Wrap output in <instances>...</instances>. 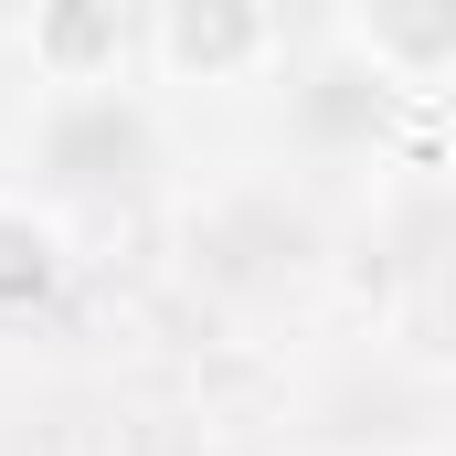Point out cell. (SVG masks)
Instances as JSON below:
<instances>
[{
  "label": "cell",
  "instance_id": "1",
  "mask_svg": "<svg viewBox=\"0 0 456 456\" xmlns=\"http://www.w3.org/2000/svg\"><path fill=\"white\" fill-rule=\"evenodd\" d=\"M287 53V21L265 0H159L138 11V64L159 86H255Z\"/></svg>",
  "mask_w": 456,
  "mask_h": 456
},
{
  "label": "cell",
  "instance_id": "2",
  "mask_svg": "<svg viewBox=\"0 0 456 456\" xmlns=\"http://www.w3.org/2000/svg\"><path fill=\"white\" fill-rule=\"evenodd\" d=\"M21 53H32L43 86H75V96L117 86L138 64V11H117V0H53V11L21 21Z\"/></svg>",
  "mask_w": 456,
  "mask_h": 456
},
{
  "label": "cell",
  "instance_id": "3",
  "mask_svg": "<svg viewBox=\"0 0 456 456\" xmlns=\"http://www.w3.org/2000/svg\"><path fill=\"white\" fill-rule=\"evenodd\" d=\"M340 43L371 53V86H393V96L425 107V96L446 86V64H456V11H446V0H414V11H350Z\"/></svg>",
  "mask_w": 456,
  "mask_h": 456
},
{
  "label": "cell",
  "instance_id": "4",
  "mask_svg": "<svg viewBox=\"0 0 456 456\" xmlns=\"http://www.w3.org/2000/svg\"><path fill=\"white\" fill-rule=\"evenodd\" d=\"M64 224L32 202V191H0V308H32V297H53L64 287Z\"/></svg>",
  "mask_w": 456,
  "mask_h": 456
}]
</instances>
